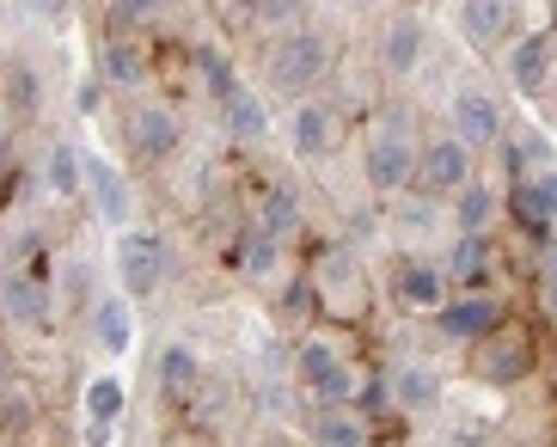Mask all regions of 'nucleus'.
Returning <instances> with one entry per match:
<instances>
[{
	"label": "nucleus",
	"instance_id": "nucleus-1",
	"mask_svg": "<svg viewBox=\"0 0 557 447\" xmlns=\"http://www.w3.org/2000/svg\"><path fill=\"white\" fill-rule=\"evenodd\" d=\"M361 178H368V190H380V197H398V190H410V178H417V135H410V116H405V111L380 116V129L368 135Z\"/></svg>",
	"mask_w": 557,
	"mask_h": 447
},
{
	"label": "nucleus",
	"instance_id": "nucleus-2",
	"mask_svg": "<svg viewBox=\"0 0 557 447\" xmlns=\"http://www.w3.org/2000/svg\"><path fill=\"white\" fill-rule=\"evenodd\" d=\"M263 74H270V86L276 92H288V99H307L312 86L331 74V44L319 32H300V25H288V32L270 44V55H263Z\"/></svg>",
	"mask_w": 557,
	"mask_h": 447
},
{
	"label": "nucleus",
	"instance_id": "nucleus-3",
	"mask_svg": "<svg viewBox=\"0 0 557 447\" xmlns=\"http://www.w3.org/2000/svg\"><path fill=\"white\" fill-rule=\"evenodd\" d=\"M116 282H123V295L129 300H153L165 288V276H172V246H165L160 227H123L116 233Z\"/></svg>",
	"mask_w": 557,
	"mask_h": 447
},
{
	"label": "nucleus",
	"instance_id": "nucleus-4",
	"mask_svg": "<svg viewBox=\"0 0 557 447\" xmlns=\"http://www.w3.org/2000/svg\"><path fill=\"white\" fill-rule=\"evenodd\" d=\"M312 295H319V313H344V319H361L368 313V270H361L356 251L344 246H325L312 258Z\"/></svg>",
	"mask_w": 557,
	"mask_h": 447
},
{
	"label": "nucleus",
	"instance_id": "nucleus-5",
	"mask_svg": "<svg viewBox=\"0 0 557 447\" xmlns=\"http://www.w3.org/2000/svg\"><path fill=\"white\" fill-rule=\"evenodd\" d=\"M44 270L50 264H7V276H0V319H13L18 332L55 325V282Z\"/></svg>",
	"mask_w": 557,
	"mask_h": 447
},
{
	"label": "nucleus",
	"instance_id": "nucleus-6",
	"mask_svg": "<svg viewBox=\"0 0 557 447\" xmlns=\"http://www.w3.org/2000/svg\"><path fill=\"white\" fill-rule=\"evenodd\" d=\"M81 197L92 202L99 227H111V233L135 227V184H129V172H116L104 153H81Z\"/></svg>",
	"mask_w": 557,
	"mask_h": 447
},
{
	"label": "nucleus",
	"instance_id": "nucleus-7",
	"mask_svg": "<svg viewBox=\"0 0 557 447\" xmlns=\"http://www.w3.org/2000/svg\"><path fill=\"white\" fill-rule=\"evenodd\" d=\"M496 325H503V300H496L491 288H459V295H447L442 307H435L442 344H459V349H472L478 337H491Z\"/></svg>",
	"mask_w": 557,
	"mask_h": 447
},
{
	"label": "nucleus",
	"instance_id": "nucleus-8",
	"mask_svg": "<svg viewBox=\"0 0 557 447\" xmlns=\"http://www.w3.org/2000/svg\"><path fill=\"white\" fill-rule=\"evenodd\" d=\"M466 178H478V172H472V148H466L454 129L417 148V178H410V190H423V197L447 202Z\"/></svg>",
	"mask_w": 557,
	"mask_h": 447
},
{
	"label": "nucleus",
	"instance_id": "nucleus-9",
	"mask_svg": "<svg viewBox=\"0 0 557 447\" xmlns=\"http://www.w3.org/2000/svg\"><path fill=\"white\" fill-rule=\"evenodd\" d=\"M503 74L521 99H540L557 80V55H552V32H521L503 44Z\"/></svg>",
	"mask_w": 557,
	"mask_h": 447
},
{
	"label": "nucleus",
	"instance_id": "nucleus-10",
	"mask_svg": "<svg viewBox=\"0 0 557 447\" xmlns=\"http://www.w3.org/2000/svg\"><path fill=\"white\" fill-rule=\"evenodd\" d=\"M233 270L251 288H276L282 270H288V239H276V233H263V227H239V239H233Z\"/></svg>",
	"mask_w": 557,
	"mask_h": 447
},
{
	"label": "nucleus",
	"instance_id": "nucleus-11",
	"mask_svg": "<svg viewBox=\"0 0 557 447\" xmlns=\"http://www.w3.org/2000/svg\"><path fill=\"white\" fill-rule=\"evenodd\" d=\"M454 135L466 148H496L508 135L503 123V104L491 99V86H459L454 92Z\"/></svg>",
	"mask_w": 557,
	"mask_h": 447
},
{
	"label": "nucleus",
	"instance_id": "nucleus-12",
	"mask_svg": "<svg viewBox=\"0 0 557 447\" xmlns=\"http://www.w3.org/2000/svg\"><path fill=\"white\" fill-rule=\"evenodd\" d=\"M129 148L148 160V166H160V160H172V153L184 148V123L172 104H135L129 111Z\"/></svg>",
	"mask_w": 557,
	"mask_h": 447
},
{
	"label": "nucleus",
	"instance_id": "nucleus-13",
	"mask_svg": "<svg viewBox=\"0 0 557 447\" xmlns=\"http://www.w3.org/2000/svg\"><path fill=\"white\" fill-rule=\"evenodd\" d=\"M86 332H92V349L99 356H129L135 349V300L116 288V295H99L92 307H86Z\"/></svg>",
	"mask_w": 557,
	"mask_h": 447
},
{
	"label": "nucleus",
	"instance_id": "nucleus-14",
	"mask_svg": "<svg viewBox=\"0 0 557 447\" xmlns=\"http://www.w3.org/2000/svg\"><path fill=\"white\" fill-rule=\"evenodd\" d=\"M478 381H491V386H515L527 381V368H533V349H527V337H515L508 325H496L491 337H478Z\"/></svg>",
	"mask_w": 557,
	"mask_h": 447
},
{
	"label": "nucleus",
	"instance_id": "nucleus-15",
	"mask_svg": "<svg viewBox=\"0 0 557 447\" xmlns=\"http://www.w3.org/2000/svg\"><path fill=\"white\" fill-rule=\"evenodd\" d=\"M496 264H503L496 233H454V246H447V258H442L447 282H459V288H491Z\"/></svg>",
	"mask_w": 557,
	"mask_h": 447
},
{
	"label": "nucleus",
	"instance_id": "nucleus-16",
	"mask_svg": "<svg viewBox=\"0 0 557 447\" xmlns=\"http://www.w3.org/2000/svg\"><path fill=\"white\" fill-rule=\"evenodd\" d=\"M92 74H99L111 92H135V86L148 80V44L129 32H111L99 44V55H92Z\"/></svg>",
	"mask_w": 557,
	"mask_h": 447
},
{
	"label": "nucleus",
	"instance_id": "nucleus-17",
	"mask_svg": "<svg viewBox=\"0 0 557 447\" xmlns=\"http://www.w3.org/2000/svg\"><path fill=\"white\" fill-rule=\"evenodd\" d=\"M386 398L410 417H429V411H442L447 381H442V368H429V362H398L393 374H386Z\"/></svg>",
	"mask_w": 557,
	"mask_h": 447
},
{
	"label": "nucleus",
	"instance_id": "nucleus-18",
	"mask_svg": "<svg viewBox=\"0 0 557 447\" xmlns=\"http://www.w3.org/2000/svg\"><path fill=\"white\" fill-rule=\"evenodd\" d=\"M508 202H515V221L545 239V233L557 227V160L540 172H527V178H515V197Z\"/></svg>",
	"mask_w": 557,
	"mask_h": 447
},
{
	"label": "nucleus",
	"instance_id": "nucleus-19",
	"mask_svg": "<svg viewBox=\"0 0 557 447\" xmlns=\"http://www.w3.org/2000/svg\"><path fill=\"white\" fill-rule=\"evenodd\" d=\"M459 32L472 50H503L515 37V0H459Z\"/></svg>",
	"mask_w": 557,
	"mask_h": 447
},
{
	"label": "nucleus",
	"instance_id": "nucleus-20",
	"mask_svg": "<svg viewBox=\"0 0 557 447\" xmlns=\"http://www.w3.org/2000/svg\"><path fill=\"white\" fill-rule=\"evenodd\" d=\"M331 141H337V111L319 99H295V116H288V148H295V160H325Z\"/></svg>",
	"mask_w": 557,
	"mask_h": 447
},
{
	"label": "nucleus",
	"instance_id": "nucleus-21",
	"mask_svg": "<svg viewBox=\"0 0 557 447\" xmlns=\"http://www.w3.org/2000/svg\"><path fill=\"white\" fill-rule=\"evenodd\" d=\"M307 435L312 447H374V430H368L361 405H312Z\"/></svg>",
	"mask_w": 557,
	"mask_h": 447
},
{
	"label": "nucleus",
	"instance_id": "nucleus-22",
	"mask_svg": "<svg viewBox=\"0 0 557 447\" xmlns=\"http://www.w3.org/2000/svg\"><path fill=\"white\" fill-rule=\"evenodd\" d=\"M258 227H263V233H276V239H300V227H307V197H300V184H295V178L263 184V197H258Z\"/></svg>",
	"mask_w": 557,
	"mask_h": 447
},
{
	"label": "nucleus",
	"instance_id": "nucleus-23",
	"mask_svg": "<svg viewBox=\"0 0 557 447\" xmlns=\"http://www.w3.org/2000/svg\"><path fill=\"white\" fill-rule=\"evenodd\" d=\"M496 215H503V197H496L484 178H466L447 197V221H454V233H496Z\"/></svg>",
	"mask_w": 557,
	"mask_h": 447
},
{
	"label": "nucleus",
	"instance_id": "nucleus-24",
	"mask_svg": "<svg viewBox=\"0 0 557 447\" xmlns=\"http://www.w3.org/2000/svg\"><path fill=\"white\" fill-rule=\"evenodd\" d=\"M447 295H454V282H447V270L435 264V258H410V264L398 270V300H405L410 313H435Z\"/></svg>",
	"mask_w": 557,
	"mask_h": 447
},
{
	"label": "nucleus",
	"instance_id": "nucleus-25",
	"mask_svg": "<svg viewBox=\"0 0 557 447\" xmlns=\"http://www.w3.org/2000/svg\"><path fill=\"white\" fill-rule=\"evenodd\" d=\"M221 129H227L233 141H263V135H270V104L239 80L227 99H221Z\"/></svg>",
	"mask_w": 557,
	"mask_h": 447
},
{
	"label": "nucleus",
	"instance_id": "nucleus-26",
	"mask_svg": "<svg viewBox=\"0 0 557 447\" xmlns=\"http://www.w3.org/2000/svg\"><path fill=\"white\" fill-rule=\"evenodd\" d=\"M423 50L429 44H423V25H417V18H393V25L380 32V62H386V74H398V80L423 67Z\"/></svg>",
	"mask_w": 557,
	"mask_h": 447
},
{
	"label": "nucleus",
	"instance_id": "nucleus-27",
	"mask_svg": "<svg viewBox=\"0 0 557 447\" xmlns=\"http://www.w3.org/2000/svg\"><path fill=\"white\" fill-rule=\"evenodd\" d=\"M307 393H312V405H356L361 398V362L356 356H337L331 368H319L307 381Z\"/></svg>",
	"mask_w": 557,
	"mask_h": 447
},
{
	"label": "nucleus",
	"instance_id": "nucleus-28",
	"mask_svg": "<svg viewBox=\"0 0 557 447\" xmlns=\"http://www.w3.org/2000/svg\"><path fill=\"white\" fill-rule=\"evenodd\" d=\"M160 386L172 398H190L202 386V356L190 344H165L160 349Z\"/></svg>",
	"mask_w": 557,
	"mask_h": 447
},
{
	"label": "nucleus",
	"instance_id": "nucleus-29",
	"mask_svg": "<svg viewBox=\"0 0 557 447\" xmlns=\"http://www.w3.org/2000/svg\"><path fill=\"white\" fill-rule=\"evenodd\" d=\"M44 190L50 197H81V148L74 141H55L44 153Z\"/></svg>",
	"mask_w": 557,
	"mask_h": 447
},
{
	"label": "nucleus",
	"instance_id": "nucleus-30",
	"mask_svg": "<svg viewBox=\"0 0 557 447\" xmlns=\"http://www.w3.org/2000/svg\"><path fill=\"white\" fill-rule=\"evenodd\" d=\"M190 67H197V86L209 92L214 104L227 99L233 86H239V74H233V62H227L221 50H214V44H197V50H190Z\"/></svg>",
	"mask_w": 557,
	"mask_h": 447
},
{
	"label": "nucleus",
	"instance_id": "nucleus-31",
	"mask_svg": "<svg viewBox=\"0 0 557 447\" xmlns=\"http://www.w3.org/2000/svg\"><path fill=\"white\" fill-rule=\"evenodd\" d=\"M123 411H129V386L116 381V374H92L81 393V417H116L123 423Z\"/></svg>",
	"mask_w": 557,
	"mask_h": 447
},
{
	"label": "nucleus",
	"instance_id": "nucleus-32",
	"mask_svg": "<svg viewBox=\"0 0 557 447\" xmlns=\"http://www.w3.org/2000/svg\"><path fill=\"white\" fill-rule=\"evenodd\" d=\"M337 356H344V344H337V337H325V332H307V337L295 344V374H300V386H307L312 374H319V368H331Z\"/></svg>",
	"mask_w": 557,
	"mask_h": 447
},
{
	"label": "nucleus",
	"instance_id": "nucleus-33",
	"mask_svg": "<svg viewBox=\"0 0 557 447\" xmlns=\"http://www.w3.org/2000/svg\"><path fill=\"white\" fill-rule=\"evenodd\" d=\"M435 215H442V202L423 197V190H398V197H393V221L405 233H429V227H435Z\"/></svg>",
	"mask_w": 557,
	"mask_h": 447
},
{
	"label": "nucleus",
	"instance_id": "nucleus-34",
	"mask_svg": "<svg viewBox=\"0 0 557 447\" xmlns=\"http://www.w3.org/2000/svg\"><path fill=\"white\" fill-rule=\"evenodd\" d=\"M172 0H104V18H111V32H135V25H148L160 18Z\"/></svg>",
	"mask_w": 557,
	"mask_h": 447
},
{
	"label": "nucleus",
	"instance_id": "nucleus-35",
	"mask_svg": "<svg viewBox=\"0 0 557 447\" xmlns=\"http://www.w3.org/2000/svg\"><path fill=\"white\" fill-rule=\"evenodd\" d=\"M81 447H116V417H81Z\"/></svg>",
	"mask_w": 557,
	"mask_h": 447
},
{
	"label": "nucleus",
	"instance_id": "nucleus-36",
	"mask_svg": "<svg viewBox=\"0 0 557 447\" xmlns=\"http://www.w3.org/2000/svg\"><path fill=\"white\" fill-rule=\"evenodd\" d=\"M300 7H307V0H258V18H263V25H282V32H288V25L300 18Z\"/></svg>",
	"mask_w": 557,
	"mask_h": 447
},
{
	"label": "nucleus",
	"instance_id": "nucleus-37",
	"mask_svg": "<svg viewBox=\"0 0 557 447\" xmlns=\"http://www.w3.org/2000/svg\"><path fill=\"white\" fill-rule=\"evenodd\" d=\"M104 92H111V86H104L99 74H86V80H81V92H74V111H81V116H92V111L104 104Z\"/></svg>",
	"mask_w": 557,
	"mask_h": 447
},
{
	"label": "nucleus",
	"instance_id": "nucleus-38",
	"mask_svg": "<svg viewBox=\"0 0 557 447\" xmlns=\"http://www.w3.org/2000/svg\"><path fill=\"white\" fill-rule=\"evenodd\" d=\"M13 104H18V111H32V104H37V80H32V67H13Z\"/></svg>",
	"mask_w": 557,
	"mask_h": 447
},
{
	"label": "nucleus",
	"instance_id": "nucleus-39",
	"mask_svg": "<svg viewBox=\"0 0 557 447\" xmlns=\"http://www.w3.org/2000/svg\"><path fill=\"white\" fill-rule=\"evenodd\" d=\"M25 7H32L37 18H67V7H74V0H25Z\"/></svg>",
	"mask_w": 557,
	"mask_h": 447
},
{
	"label": "nucleus",
	"instance_id": "nucleus-40",
	"mask_svg": "<svg viewBox=\"0 0 557 447\" xmlns=\"http://www.w3.org/2000/svg\"><path fill=\"white\" fill-rule=\"evenodd\" d=\"M7 172H13V135H7V123H0V190H7Z\"/></svg>",
	"mask_w": 557,
	"mask_h": 447
},
{
	"label": "nucleus",
	"instance_id": "nucleus-41",
	"mask_svg": "<svg viewBox=\"0 0 557 447\" xmlns=\"http://www.w3.org/2000/svg\"><path fill=\"white\" fill-rule=\"evenodd\" d=\"M540 307H545V319H552V325H557V270H552V276H545V288H540Z\"/></svg>",
	"mask_w": 557,
	"mask_h": 447
},
{
	"label": "nucleus",
	"instance_id": "nucleus-42",
	"mask_svg": "<svg viewBox=\"0 0 557 447\" xmlns=\"http://www.w3.org/2000/svg\"><path fill=\"white\" fill-rule=\"evenodd\" d=\"M13 393V356H7V349H0V398Z\"/></svg>",
	"mask_w": 557,
	"mask_h": 447
},
{
	"label": "nucleus",
	"instance_id": "nucleus-43",
	"mask_svg": "<svg viewBox=\"0 0 557 447\" xmlns=\"http://www.w3.org/2000/svg\"><path fill=\"white\" fill-rule=\"evenodd\" d=\"M552 55H557V37H552Z\"/></svg>",
	"mask_w": 557,
	"mask_h": 447
}]
</instances>
